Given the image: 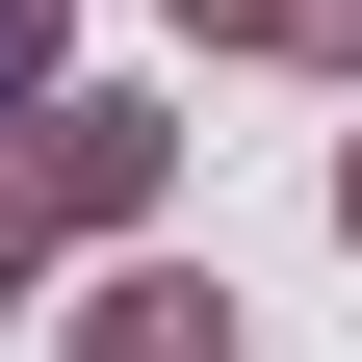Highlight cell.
I'll use <instances>...</instances> for the list:
<instances>
[{"label":"cell","mask_w":362,"mask_h":362,"mask_svg":"<svg viewBox=\"0 0 362 362\" xmlns=\"http://www.w3.org/2000/svg\"><path fill=\"white\" fill-rule=\"evenodd\" d=\"M26 52H52V0H0V104H26Z\"/></svg>","instance_id":"cell-2"},{"label":"cell","mask_w":362,"mask_h":362,"mask_svg":"<svg viewBox=\"0 0 362 362\" xmlns=\"http://www.w3.org/2000/svg\"><path fill=\"white\" fill-rule=\"evenodd\" d=\"M78 362H233V285H104V337Z\"/></svg>","instance_id":"cell-1"}]
</instances>
